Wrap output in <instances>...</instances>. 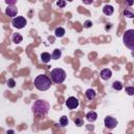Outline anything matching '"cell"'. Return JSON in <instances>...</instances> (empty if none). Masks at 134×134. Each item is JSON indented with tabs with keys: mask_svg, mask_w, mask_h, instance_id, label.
Masks as SVG:
<instances>
[{
	"mask_svg": "<svg viewBox=\"0 0 134 134\" xmlns=\"http://www.w3.org/2000/svg\"><path fill=\"white\" fill-rule=\"evenodd\" d=\"M17 13H18V9H17V7H16L15 5H8V6L6 7V9H5V14H6L8 17H14V18H16Z\"/></svg>",
	"mask_w": 134,
	"mask_h": 134,
	"instance_id": "obj_8",
	"label": "cell"
},
{
	"mask_svg": "<svg viewBox=\"0 0 134 134\" xmlns=\"http://www.w3.org/2000/svg\"><path fill=\"white\" fill-rule=\"evenodd\" d=\"M86 118H87L88 121H95L96 118H97V114H96V112H94V111H89V112L86 114Z\"/></svg>",
	"mask_w": 134,
	"mask_h": 134,
	"instance_id": "obj_13",
	"label": "cell"
},
{
	"mask_svg": "<svg viewBox=\"0 0 134 134\" xmlns=\"http://www.w3.org/2000/svg\"><path fill=\"white\" fill-rule=\"evenodd\" d=\"M50 79L55 84H61L66 79V72L62 68H54L50 71Z\"/></svg>",
	"mask_w": 134,
	"mask_h": 134,
	"instance_id": "obj_3",
	"label": "cell"
},
{
	"mask_svg": "<svg viewBox=\"0 0 134 134\" xmlns=\"http://www.w3.org/2000/svg\"><path fill=\"white\" fill-rule=\"evenodd\" d=\"M111 76H112V71H111L110 69L106 68V69H103V70L100 71V77H102L103 80L107 81V80H109Z\"/></svg>",
	"mask_w": 134,
	"mask_h": 134,
	"instance_id": "obj_9",
	"label": "cell"
},
{
	"mask_svg": "<svg viewBox=\"0 0 134 134\" xmlns=\"http://www.w3.org/2000/svg\"><path fill=\"white\" fill-rule=\"evenodd\" d=\"M91 25H92V22H91L90 20H87V21L84 22V27H86V28L91 27Z\"/></svg>",
	"mask_w": 134,
	"mask_h": 134,
	"instance_id": "obj_22",
	"label": "cell"
},
{
	"mask_svg": "<svg viewBox=\"0 0 134 134\" xmlns=\"http://www.w3.org/2000/svg\"><path fill=\"white\" fill-rule=\"evenodd\" d=\"M57 5H58L59 7H64V6L66 5V1H60V0H59V1L57 2Z\"/></svg>",
	"mask_w": 134,
	"mask_h": 134,
	"instance_id": "obj_23",
	"label": "cell"
},
{
	"mask_svg": "<svg viewBox=\"0 0 134 134\" xmlns=\"http://www.w3.org/2000/svg\"><path fill=\"white\" fill-rule=\"evenodd\" d=\"M112 87H113V89H114V90L119 91V90H121V89H122V84H121L120 82H118V81H115V82L112 84Z\"/></svg>",
	"mask_w": 134,
	"mask_h": 134,
	"instance_id": "obj_17",
	"label": "cell"
},
{
	"mask_svg": "<svg viewBox=\"0 0 134 134\" xmlns=\"http://www.w3.org/2000/svg\"><path fill=\"white\" fill-rule=\"evenodd\" d=\"M31 109H32V112L36 116L44 117L47 115V113L50 109V105L48 102H46L44 99H38L32 104Z\"/></svg>",
	"mask_w": 134,
	"mask_h": 134,
	"instance_id": "obj_1",
	"label": "cell"
},
{
	"mask_svg": "<svg viewBox=\"0 0 134 134\" xmlns=\"http://www.w3.org/2000/svg\"><path fill=\"white\" fill-rule=\"evenodd\" d=\"M35 87L40 91H45L51 87V79L45 74H40L35 79Z\"/></svg>",
	"mask_w": 134,
	"mask_h": 134,
	"instance_id": "obj_2",
	"label": "cell"
},
{
	"mask_svg": "<svg viewBox=\"0 0 134 134\" xmlns=\"http://www.w3.org/2000/svg\"><path fill=\"white\" fill-rule=\"evenodd\" d=\"M133 3H134V1H127V4L128 5H132Z\"/></svg>",
	"mask_w": 134,
	"mask_h": 134,
	"instance_id": "obj_27",
	"label": "cell"
},
{
	"mask_svg": "<svg viewBox=\"0 0 134 134\" xmlns=\"http://www.w3.org/2000/svg\"><path fill=\"white\" fill-rule=\"evenodd\" d=\"M85 95H86V97H87L88 99L92 100V99L95 98V96H96V92H95L94 89H87L86 92H85Z\"/></svg>",
	"mask_w": 134,
	"mask_h": 134,
	"instance_id": "obj_12",
	"label": "cell"
},
{
	"mask_svg": "<svg viewBox=\"0 0 134 134\" xmlns=\"http://www.w3.org/2000/svg\"><path fill=\"white\" fill-rule=\"evenodd\" d=\"M122 42L126 47L134 50V29H128L122 36Z\"/></svg>",
	"mask_w": 134,
	"mask_h": 134,
	"instance_id": "obj_4",
	"label": "cell"
},
{
	"mask_svg": "<svg viewBox=\"0 0 134 134\" xmlns=\"http://www.w3.org/2000/svg\"><path fill=\"white\" fill-rule=\"evenodd\" d=\"M26 23H27V22H26V19H25L24 17H22V16H20V17H16V18H14L13 21H12L13 26L16 27V28H18V29L24 28L25 25H26Z\"/></svg>",
	"mask_w": 134,
	"mask_h": 134,
	"instance_id": "obj_5",
	"label": "cell"
},
{
	"mask_svg": "<svg viewBox=\"0 0 134 134\" xmlns=\"http://www.w3.org/2000/svg\"><path fill=\"white\" fill-rule=\"evenodd\" d=\"M54 35L58 38H62L65 35V29L63 27H57L55 30H54Z\"/></svg>",
	"mask_w": 134,
	"mask_h": 134,
	"instance_id": "obj_15",
	"label": "cell"
},
{
	"mask_svg": "<svg viewBox=\"0 0 134 134\" xmlns=\"http://www.w3.org/2000/svg\"><path fill=\"white\" fill-rule=\"evenodd\" d=\"M61 55H62V50L59 49V48H55V49L53 50L52 54H51V57H52L53 60H58V59H60Z\"/></svg>",
	"mask_w": 134,
	"mask_h": 134,
	"instance_id": "obj_16",
	"label": "cell"
},
{
	"mask_svg": "<svg viewBox=\"0 0 134 134\" xmlns=\"http://www.w3.org/2000/svg\"><path fill=\"white\" fill-rule=\"evenodd\" d=\"M74 122H75V125L79 126V127H80V126H83V120H82L81 118H76V119L74 120Z\"/></svg>",
	"mask_w": 134,
	"mask_h": 134,
	"instance_id": "obj_24",
	"label": "cell"
},
{
	"mask_svg": "<svg viewBox=\"0 0 134 134\" xmlns=\"http://www.w3.org/2000/svg\"><path fill=\"white\" fill-rule=\"evenodd\" d=\"M109 134H112V133H109Z\"/></svg>",
	"mask_w": 134,
	"mask_h": 134,
	"instance_id": "obj_29",
	"label": "cell"
},
{
	"mask_svg": "<svg viewBox=\"0 0 134 134\" xmlns=\"http://www.w3.org/2000/svg\"><path fill=\"white\" fill-rule=\"evenodd\" d=\"M84 3H86V4H90V3H92V1H83Z\"/></svg>",
	"mask_w": 134,
	"mask_h": 134,
	"instance_id": "obj_28",
	"label": "cell"
},
{
	"mask_svg": "<svg viewBox=\"0 0 134 134\" xmlns=\"http://www.w3.org/2000/svg\"><path fill=\"white\" fill-rule=\"evenodd\" d=\"M103 13L106 15V16H111L113 13H114V7L110 4H106L103 8Z\"/></svg>",
	"mask_w": 134,
	"mask_h": 134,
	"instance_id": "obj_10",
	"label": "cell"
},
{
	"mask_svg": "<svg viewBox=\"0 0 134 134\" xmlns=\"http://www.w3.org/2000/svg\"><path fill=\"white\" fill-rule=\"evenodd\" d=\"M124 15H125L126 17H128V18H134V13L132 12L131 8H126V9L124 10Z\"/></svg>",
	"mask_w": 134,
	"mask_h": 134,
	"instance_id": "obj_19",
	"label": "cell"
},
{
	"mask_svg": "<svg viewBox=\"0 0 134 134\" xmlns=\"http://www.w3.org/2000/svg\"><path fill=\"white\" fill-rule=\"evenodd\" d=\"M12 41H13L15 44H20V43L23 41V37H22L21 34H19V32L13 34V36H12Z\"/></svg>",
	"mask_w": 134,
	"mask_h": 134,
	"instance_id": "obj_11",
	"label": "cell"
},
{
	"mask_svg": "<svg viewBox=\"0 0 134 134\" xmlns=\"http://www.w3.org/2000/svg\"><path fill=\"white\" fill-rule=\"evenodd\" d=\"M65 104H66V106H67L68 109L73 110V109H75V108L79 107V99L76 97H74V96H70V97L67 98V100H66Z\"/></svg>",
	"mask_w": 134,
	"mask_h": 134,
	"instance_id": "obj_6",
	"label": "cell"
},
{
	"mask_svg": "<svg viewBox=\"0 0 134 134\" xmlns=\"http://www.w3.org/2000/svg\"><path fill=\"white\" fill-rule=\"evenodd\" d=\"M5 3L8 4V5H15L16 4V0H6Z\"/></svg>",
	"mask_w": 134,
	"mask_h": 134,
	"instance_id": "obj_25",
	"label": "cell"
},
{
	"mask_svg": "<svg viewBox=\"0 0 134 134\" xmlns=\"http://www.w3.org/2000/svg\"><path fill=\"white\" fill-rule=\"evenodd\" d=\"M51 59H52V57H51L50 53H48V52H43V53L41 54V61H42L43 63H48Z\"/></svg>",
	"mask_w": 134,
	"mask_h": 134,
	"instance_id": "obj_14",
	"label": "cell"
},
{
	"mask_svg": "<svg viewBox=\"0 0 134 134\" xmlns=\"http://www.w3.org/2000/svg\"><path fill=\"white\" fill-rule=\"evenodd\" d=\"M68 122H69V120H68V118H67V116H62L61 118H60V125L62 126V127H66L67 125H68Z\"/></svg>",
	"mask_w": 134,
	"mask_h": 134,
	"instance_id": "obj_18",
	"label": "cell"
},
{
	"mask_svg": "<svg viewBox=\"0 0 134 134\" xmlns=\"http://www.w3.org/2000/svg\"><path fill=\"white\" fill-rule=\"evenodd\" d=\"M15 85H16L15 80H14V79H8V81H7V86H8L9 88H14Z\"/></svg>",
	"mask_w": 134,
	"mask_h": 134,
	"instance_id": "obj_20",
	"label": "cell"
},
{
	"mask_svg": "<svg viewBox=\"0 0 134 134\" xmlns=\"http://www.w3.org/2000/svg\"><path fill=\"white\" fill-rule=\"evenodd\" d=\"M126 92L129 95H134V87H126Z\"/></svg>",
	"mask_w": 134,
	"mask_h": 134,
	"instance_id": "obj_21",
	"label": "cell"
},
{
	"mask_svg": "<svg viewBox=\"0 0 134 134\" xmlns=\"http://www.w3.org/2000/svg\"><path fill=\"white\" fill-rule=\"evenodd\" d=\"M6 134H15V132H14V130H8L6 132Z\"/></svg>",
	"mask_w": 134,
	"mask_h": 134,
	"instance_id": "obj_26",
	"label": "cell"
},
{
	"mask_svg": "<svg viewBox=\"0 0 134 134\" xmlns=\"http://www.w3.org/2000/svg\"><path fill=\"white\" fill-rule=\"evenodd\" d=\"M105 122V126L108 128V129H114L116 126H117V120L116 118L112 117V116H107L104 120Z\"/></svg>",
	"mask_w": 134,
	"mask_h": 134,
	"instance_id": "obj_7",
	"label": "cell"
}]
</instances>
